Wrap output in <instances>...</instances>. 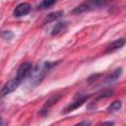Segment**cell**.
<instances>
[{
  "mask_svg": "<svg viewBox=\"0 0 126 126\" xmlns=\"http://www.w3.org/2000/svg\"><path fill=\"white\" fill-rule=\"evenodd\" d=\"M32 70V65L31 62H25L20 65V67L17 70V74L14 78H12L10 81H8L1 89V95L4 96L12 92H14L22 83V81L30 75V73Z\"/></svg>",
  "mask_w": 126,
  "mask_h": 126,
  "instance_id": "cell-1",
  "label": "cell"
},
{
  "mask_svg": "<svg viewBox=\"0 0 126 126\" xmlns=\"http://www.w3.org/2000/svg\"><path fill=\"white\" fill-rule=\"evenodd\" d=\"M55 62L50 61H44L38 63L30 73L28 76V84L31 88H34L37 85H39L42 80L44 79L45 75L48 73V71L55 65Z\"/></svg>",
  "mask_w": 126,
  "mask_h": 126,
  "instance_id": "cell-2",
  "label": "cell"
},
{
  "mask_svg": "<svg viewBox=\"0 0 126 126\" xmlns=\"http://www.w3.org/2000/svg\"><path fill=\"white\" fill-rule=\"evenodd\" d=\"M104 5H106V2H104V1H87V2H83L72 10V14H81V13H84V12H90V11L101 8Z\"/></svg>",
  "mask_w": 126,
  "mask_h": 126,
  "instance_id": "cell-3",
  "label": "cell"
},
{
  "mask_svg": "<svg viewBox=\"0 0 126 126\" xmlns=\"http://www.w3.org/2000/svg\"><path fill=\"white\" fill-rule=\"evenodd\" d=\"M90 96H91L90 94H89V95L84 94V95H80L79 97H75L74 101L71 102L70 104H68V105L65 107V109H64L63 112H64V113H68V112H71V111H73L74 109L80 107L81 105L84 104V102H86V101L90 98Z\"/></svg>",
  "mask_w": 126,
  "mask_h": 126,
  "instance_id": "cell-4",
  "label": "cell"
},
{
  "mask_svg": "<svg viewBox=\"0 0 126 126\" xmlns=\"http://www.w3.org/2000/svg\"><path fill=\"white\" fill-rule=\"evenodd\" d=\"M60 94H53V95H51L45 102H44V104L41 106V108L39 109V111H38V114L39 115H41V116H44V115H46L48 112H49V110H50V108L57 102V100L60 98Z\"/></svg>",
  "mask_w": 126,
  "mask_h": 126,
  "instance_id": "cell-5",
  "label": "cell"
},
{
  "mask_svg": "<svg viewBox=\"0 0 126 126\" xmlns=\"http://www.w3.org/2000/svg\"><path fill=\"white\" fill-rule=\"evenodd\" d=\"M31 9H32L31 4H29L27 2H23V3L18 4L15 7V9L13 11V15L16 18H20V17L26 16L27 14H29L30 11H31Z\"/></svg>",
  "mask_w": 126,
  "mask_h": 126,
  "instance_id": "cell-6",
  "label": "cell"
},
{
  "mask_svg": "<svg viewBox=\"0 0 126 126\" xmlns=\"http://www.w3.org/2000/svg\"><path fill=\"white\" fill-rule=\"evenodd\" d=\"M126 43V38L125 37H121V38H117L115 40H113L112 42H110L105 50V53H111L117 49H120L124 44Z\"/></svg>",
  "mask_w": 126,
  "mask_h": 126,
  "instance_id": "cell-7",
  "label": "cell"
},
{
  "mask_svg": "<svg viewBox=\"0 0 126 126\" xmlns=\"http://www.w3.org/2000/svg\"><path fill=\"white\" fill-rule=\"evenodd\" d=\"M63 14H64L63 11L52 12V13H50V14H48V15L45 16V18L43 19L42 24L45 25V24H49V23H51V22H54L55 20H57V19H59L61 16H63Z\"/></svg>",
  "mask_w": 126,
  "mask_h": 126,
  "instance_id": "cell-8",
  "label": "cell"
},
{
  "mask_svg": "<svg viewBox=\"0 0 126 126\" xmlns=\"http://www.w3.org/2000/svg\"><path fill=\"white\" fill-rule=\"evenodd\" d=\"M66 29H67V23L66 22H59L53 27V29L51 31V35H53V36L57 35V34L61 33L62 32H64Z\"/></svg>",
  "mask_w": 126,
  "mask_h": 126,
  "instance_id": "cell-9",
  "label": "cell"
},
{
  "mask_svg": "<svg viewBox=\"0 0 126 126\" xmlns=\"http://www.w3.org/2000/svg\"><path fill=\"white\" fill-rule=\"evenodd\" d=\"M121 73H122V69H121V68H116L115 70H113V71L108 75V77L106 78V83H107V84H111V83L117 81V80L119 79Z\"/></svg>",
  "mask_w": 126,
  "mask_h": 126,
  "instance_id": "cell-10",
  "label": "cell"
},
{
  "mask_svg": "<svg viewBox=\"0 0 126 126\" xmlns=\"http://www.w3.org/2000/svg\"><path fill=\"white\" fill-rule=\"evenodd\" d=\"M122 106V102L120 100H115L113 101L108 107H107V111L108 112H114V111H117L121 108Z\"/></svg>",
  "mask_w": 126,
  "mask_h": 126,
  "instance_id": "cell-11",
  "label": "cell"
},
{
  "mask_svg": "<svg viewBox=\"0 0 126 126\" xmlns=\"http://www.w3.org/2000/svg\"><path fill=\"white\" fill-rule=\"evenodd\" d=\"M56 2L55 1H42L38 4L37 6V9L38 10H44V9H47L49 7H51L52 5H54Z\"/></svg>",
  "mask_w": 126,
  "mask_h": 126,
  "instance_id": "cell-12",
  "label": "cell"
},
{
  "mask_svg": "<svg viewBox=\"0 0 126 126\" xmlns=\"http://www.w3.org/2000/svg\"><path fill=\"white\" fill-rule=\"evenodd\" d=\"M14 36V33L11 32V31H4L2 32V38L3 39H6V40H10L12 39Z\"/></svg>",
  "mask_w": 126,
  "mask_h": 126,
  "instance_id": "cell-13",
  "label": "cell"
},
{
  "mask_svg": "<svg viewBox=\"0 0 126 126\" xmlns=\"http://www.w3.org/2000/svg\"><path fill=\"white\" fill-rule=\"evenodd\" d=\"M75 126H91V122L90 121H82V122L76 124Z\"/></svg>",
  "mask_w": 126,
  "mask_h": 126,
  "instance_id": "cell-14",
  "label": "cell"
},
{
  "mask_svg": "<svg viewBox=\"0 0 126 126\" xmlns=\"http://www.w3.org/2000/svg\"><path fill=\"white\" fill-rule=\"evenodd\" d=\"M2 126H5V123H4V120L2 119Z\"/></svg>",
  "mask_w": 126,
  "mask_h": 126,
  "instance_id": "cell-15",
  "label": "cell"
}]
</instances>
